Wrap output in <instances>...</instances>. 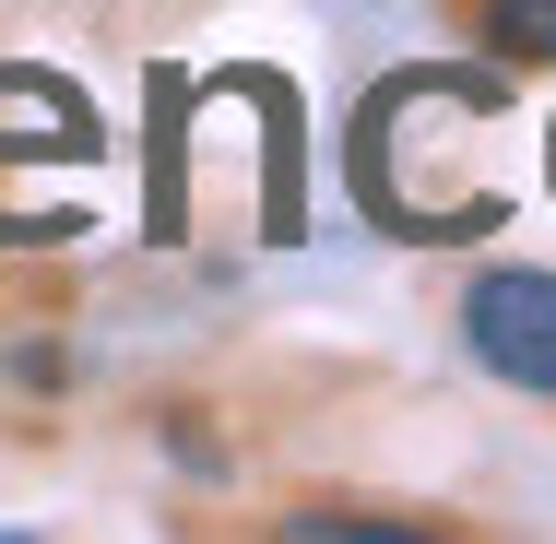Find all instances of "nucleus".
I'll use <instances>...</instances> for the list:
<instances>
[{"label": "nucleus", "instance_id": "f257e3e1", "mask_svg": "<svg viewBox=\"0 0 556 544\" xmlns=\"http://www.w3.org/2000/svg\"><path fill=\"white\" fill-rule=\"evenodd\" d=\"M462 331H473V355L509 391H545L556 403V273H485L462 296Z\"/></svg>", "mask_w": 556, "mask_h": 544}, {"label": "nucleus", "instance_id": "f03ea898", "mask_svg": "<svg viewBox=\"0 0 556 544\" xmlns=\"http://www.w3.org/2000/svg\"><path fill=\"white\" fill-rule=\"evenodd\" d=\"M12 154L84 166V154H96V107H84L72 84H48V72H0V166H12Z\"/></svg>", "mask_w": 556, "mask_h": 544}, {"label": "nucleus", "instance_id": "7ed1b4c3", "mask_svg": "<svg viewBox=\"0 0 556 544\" xmlns=\"http://www.w3.org/2000/svg\"><path fill=\"white\" fill-rule=\"evenodd\" d=\"M485 36H497L509 60H556V0H497V12H485Z\"/></svg>", "mask_w": 556, "mask_h": 544}]
</instances>
